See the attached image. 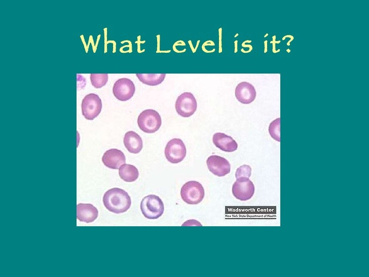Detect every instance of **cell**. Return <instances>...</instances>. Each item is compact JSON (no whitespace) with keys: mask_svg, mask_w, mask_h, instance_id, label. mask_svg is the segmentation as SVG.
<instances>
[{"mask_svg":"<svg viewBox=\"0 0 369 277\" xmlns=\"http://www.w3.org/2000/svg\"><path fill=\"white\" fill-rule=\"evenodd\" d=\"M135 91L134 83L130 79L122 78L117 80L113 87V93L118 100L125 101L132 97Z\"/></svg>","mask_w":369,"mask_h":277,"instance_id":"obj_9","label":"cell"},{"mask_svg":"<svg viewBox=\"0 0 369 277\" xmlns=\"http://www.w3.org/2000/svg\"><path fill=\"white\" fill-rule=\"evenodd\" d=\"M142 214L148 219H157L160 217L164 211V203L161 199L154 194L145 196L140 202Z\"/></svg>","mask_w":369,"mask_h":277,"instance_id":"obj_2","label":"cell"},{"mask_svg":"<svg viewBox=\"0 0 369 277\" xmlns=\"http://www.w3.org/2000/svg\"><path fill=\"white\" fill-rule=\"evenodd\" d=\"M120 177L127 182H132L136 181L139 176L137 168L133 165L124 164L119 169Z\"/></svg>","mask_w":369,"mask_h":277,"instance_id":"obj_16","label":"cell"},{"mask_svg":"<svg viewBox=\"0 0 369 277\" xmlns=\"http://www.w3.org/2000/svg\"><path fill=\"white\" fill-rule=\"evenodd\" d=\"M104 206L109 212L115 214L126 212L130 207V196L124 190L113 188L106 191L103 197Z\"/></svg>","mask_w":369,"mask_h":277,"instance_id":"obj_1","label":"cell"},{"mask_svg":"<svg viewBox=\"0 0 369 277\" xmlns=\"http://www.w3.org/2000/svg\"><path fill=\"white\" fill-rule=\"evenodd\" d=\"M123 143L127 150L133 154L140 152L143 147L141 137L133 131H129L125 134Z\"/></svg>","mask_w":369,"mask_h":277,"instance_id":"obj_15","label":"cell"},{"mask_svg":"<svg viewBox=\"0 0 369 277\" xmlns=\"http://www.w3.org/2000/svg\"><path fill=\"white\" fill-rule=\"evenodd\" d=\"M237 99L242 103L249 104L253 101L256 97V92L254 86L247 82L239 83L235 91Z\"/></svg>","mask_w":369,"mask_h":277,"instance_id":"obj_12","label":"cell"},{"mask_svg":"<svg viewBox=\"0 0 369 277\" xmlns=\"http://www.w3.org/2000/svg\"><path fill=\"white\" fill-rule=\"evenodd\" d=\"M180 195L187 204H197L203 199L205 191L201 183L196 181H190L182 186Z\"/></svg>","mask_w":369,"mask_h":277,"instance_id":"obj_4","label":"cell"},{"mask_svg":"<svg viewBox=\"0 0 369 277\" xmlns=\"http://www.w3.org/2000/svg\"><path fill=\"white\" fill-rule=\"evenodd\" d=\"M102 101L99 96L95 93L86 95L82 100V113L84 118L92 120L97 117L102 110Z\"/></svg>","mask_w":369,"mask_h":277,"instance_id":"obj_5","label":"cell"},{"mask_svg":"<svg viewBox=\"0 0 369 277\" xmlns=\"http://www.w3.org/2000/svg\"><path fill=\"white\" fill-rule=\"evenodd\" d=\"M251 174V168L248 165L244 164L239 167L235 172L236 179L241 177L249 178Z\"/></svg>","mask_w":369,"mask_h":277,"instance_id":"obj_20","label":"cell"},{"mask_svg":"<svg viewBox=\"0 0 369 277\" xmlns=\"http://www.w3.org/2000/svg\"><path fill=\"white\" fill-rule=\"evenodd\" d=\"M107 74H91L90 79L91 84L96 88H100L104 86L108 81Z\"/></svg>","mask_w":369,"mask_h":277,"instance_id":"obj_18","label":"cell"},{"mask_svg":"<svg viewBox=\"0 0 369 277\" xmlns=\"http://www.w3.org/2000/svg\"><path fill=\"white\" fill-rule=\"evenodd\" d=\"M280 118H278L273 120L269 125V132L271 136L275 140L280 142Z\"/></svg>","mask_w":369,"mask_h":277,"instance_id":"obj_19","label":"cell"},{"mask_svg":"<svg viewBox=\"0 0 369 277\" xmlns=\"http://www.w3.org/2000/svg\"><path fill=\"white\" fill-rule=\"evenodd\" d=\"M212 141L216 147L227 152H234L238 148L237 142L231 136L224 133H214Z\"/></svg>","mask_w":369,"mask_h":277,"instance_id":"obj_14","label":"cell"},{"mask_svg":"<svg viewBox=\"0 0 369 277\" xmlns=\"http://www.w3.org/2000/svg\"><path fill=\"white\" fill-rule=\"evenodd\" d=\"M175 107L179 115L183 117H189L194 114L197 110V100L192 93L185 92L177 98Z\"/></svg>","mask_w":369,"mask_h":277,"instance_id":"obj_6","label":"cell"},{"mask_svg":"<svg viewBox=\"0 0 369 277\" xmlns=\"http://www.w3.org/2000/svg\"><path fill=\"white\" fill-rule=\"evenodd\" d=\"M137 124L142 131L152 133L159 130L161 126L162 119L157 111L153 109H146L139 115Z\"/></svg>","mask_w":369,"mask_h":277,"instance_id":"obj_3","label":"cell"},{"mask_svg":"<svg viewBox=\"0 0 369 277\" xmlns=\"http://www.w3.org/2000/svg\"><path fill=\"white\" fill-rule=\"evenodd\" d=\"M102 161L108 168L117 169L126 162L123 152L117 149H110L106 151L102 157Z\"/></svg>","mask_w":369,"mask_h":277,"instance_id":"obj_11","label":"cell"},{"mask_svg":"<svg viewBox=\"0 0 369 277\" xmlns=\"http://www.w3.org/2000/svg\"><path fill=\"white\" fill-rule=\"evenodd\" d=\"M164 153L167 160L170 163H179L186 157L187 153L186 146L181 139L172 138L167 143Z\"/></svg>","mask_w":369,"mask_h":277,"instance_id":"obj_7","label":"cell"},{"mask_svg":"<svg viewBox=\"0 0 369 277\" xmlns=\"http://www.w3.org/2000/svg\"><path fill=\"white\" fill-rule=\"evenodd\" d=\"M136 77L143 84L149 86H156L164 80L165 74H136Z\"/></svg>","mask_w":369,"mask_h":277,"instance_id":"obj_17","label":"cell"},{"mask_svg":"<svg viewBox=\"0 0 369 277\" xmlns=\"http://www.w3.org/2000/svg\"><path fill=\"white\" fill-rule=\"evenodd\" d=\"M98 216L97 208L90 203H79L77 205V218L87 223L94 221Z\"/></svg>","mask_w":369,"mask_h":277,"instance_id":"obj_13","label":"cell"},{"mask_svg":"<svg viewBox=\"0 0 369 277\" xmlns=\"http://www.w3.org/2000/svg\"><path fill=\"white\" fill-rule=\"evenodd\" d=\"M255 191L253 182L247 177L237 179L232 186V193L241 201H246L253 196Z\"/></svg>","mask_w":369,"mask_h":277,"instance_id":"obj_8","label":"cell"},{"mask_svg":"<svg viewBox=\"0 0 369 277\" xmlns=\"http://www.w3.org/2000/svg\"><path fill=\"white\" fill-rule=\"evenodd\" d=\"M206 164L209 171L219 177L225 176L231 170V165L228 160L220 156H210L206 160Z\"/></svg>","mask_w":369,"mask_h":277,"instance_id":"obj_10","label":"cell"}]
</instances>
